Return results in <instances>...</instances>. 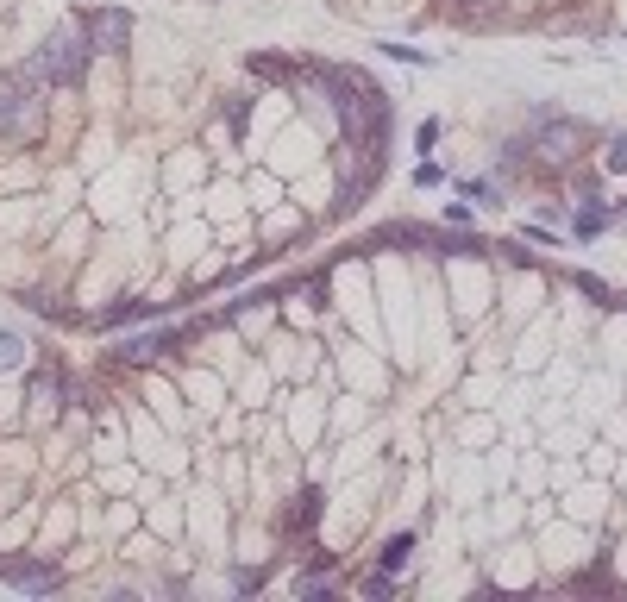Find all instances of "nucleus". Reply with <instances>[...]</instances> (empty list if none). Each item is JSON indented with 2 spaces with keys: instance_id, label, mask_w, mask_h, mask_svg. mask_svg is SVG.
Masks as SVG:
<instances>
[{
  "instance_id": "nucleus-1",
  "label": "nucleus",
  "mask_w": 627,
  "mask_h": 602,
  "mask_svg": "<svg viewBox=\"0 0 627 602\" xmlns=\"http://www.w3.org/2000/svg\"><path fill=\"white\" fill-rule=\"evenodd\" d=\"M320 76H327V95H333V113H339L345 138H352V151L364 157V164H383L389 95L364 76V69H320Z\"/></svg>"
},
{
  "instance_id": "nucleus-2",
  "label": "nucleus",
  "mask_w": 627,
  "mask_h": 602,
  "mask_svg": "<svg viewBox=\"0 0 627 602\" xmlns=\"http://www.w3.org/2000/svg\"><path fill=\"white\" fill-rule=\"evenodd\" d=\"M88 57H95V44H88L76 26H57L51 38L38 44V57L19 69V88H32V82H82V69H88Z\"/></svg>"
},
{
  "instance_id": "nucleus-3",
  "label": "nucleus",
  "mask_w": 627,
  "mask_h": 602,
  "mask_svg": "<svg viewBox=\"0 0 627 602\" xmlns=\"http://www.w3.org/2000/svg\"><path fill=\"white\" fill-rule=\"evenodd\" d=\"M584 145H590V126H577V120H546L540 138H533V157H540V164H552V170H565V164H577V157H584Z\"/></svg>"
},
{
  "instance_id": "nucleus-4",
  "label": "nucleus",
  "mask_w": 627,
  "mask_h": 602,
  "mask_svg": "<svg viewBox=\"0 0 627 602\" xmlns=\"http://www.w3.org/2000/svg\"><path fill=\"white\" fill-rule=\"evenodd\" d=\"M0 584L32 590V596H51V590L63 584V571H57V565H44V559H0Z\"/></svg>"
},
{
  "instance_id": "nucleus-5",
  "label": "nucleus",
  "mask_w": 627,
  "mask_h": 602,
  "mask_svg": "<svg viewBox=\"0 0 627 602\" xmlns=\"http://www.w3.org/2000/svg\"><path fill=\"white\" fill-rule=\"evenodd\" d=\"M88 44H95V51H107V57H120L126 44H132V19H126L120 7H101L95 19H88Z\"/></svg>"
},
{
  "instance_id": "nucleus-6",
  "label": "nucleus",
  "mask_w": 627,
  "mask_h": 602,
  "mask_svg": "<svg viewBox=\"0 0 627 602\" xmlns=\"http://www.w3.org/2000/svg\"><path fill=\"white\" fill-rule=\"evenodd\" d=\"M615 214H609V207H596V201H584V207H577V220H571V233L577 239H596L602 233V226H609Z\"/></svg>"
},
{
  "instance_id": "nucleus-7",
  "label": "nucleus",
  "mask_w": 627,
  "mask_h": 602,
  "mask_svg": "<svg viewBox=\"0 0 627 602\" xmlns=\"http://www.w3.org/2000/svg\"><path fill=\"white\" fill-rule=\"evenodd\" d=\"M19 364H26V333L0 327V377H7V370H19Z\"/></svg>"
},
{
  "instance_id": "nucleus-8",
  "label": "nucleus",
  "mask_w": 627,
  "mask_h": 602,
  "mask_svg": "<svg viewBox=\"0 0 627 602\" xmlns=\"http://www.w3.org/2000/svg\"><path fill=\"white\" fill-rule=\"evenodd\" d=\"M164 345H170V333H151V339H126V345H120V358H126V364H145V358H157V352H164Z\"/></svg>"
},
{
  "instance_id": "nucleus-9",
  "label": "nucleus",
  "mask_w": 627,
  "mask_h": 602,
  "mask_svg": "<svg viewBox=\"0 0 627 602\" xmlns=\"http://www.w3.org/2000/svg\"><path fill=\"white\" fill-rule=\"evenodd\" d=\"M32 402L38 408H57L63 402V377H57V370H38V377H32Z\"/></svg>"
},
{
  "instance_id": "nucleus-10",
  "label": "nucleus",
  "mask_w": 627,
  "mask_h": 602,
  "mask_svg": "<svg viewBox=\"0 0 627 602\" xmlns=\"http://www.w3.org/2000/svg\"><path fill=\"white\" fill-rule=\"evenodd\" d=\"M289 521H295V527H314V521H320V490H301V502H295Z\"/></svg>"
},
{
  "instance_id": "nucleus-11",
  "label": "nucleus",
  "mask_w": 627,
  "mask_h": 602,
  "mask_svg": "<svg viewBox=\"0 0 627 602\" xmlns=\"http://www.w3.org/2000/svg\"><path fill=\"white\" fill-rule=\"evenodd\" d=\"M408 552H414V540H408V534H396V540L383 546V571H402V565H408Z\"/></svg>"
},
{
  "instance_id": "nucleus-12",
  "label": "nucleus",
  "mask_w": 627,
  "mask_h": 602,
  "mask_svg": "<svg viewBox=\"0 0 627 602\" xmlns=\"http://www.w3.org/2000/svg\"><path fill=\"white\" fill-rule=\"evenodd\" d=\"M602 170H615V176L627 170V132H615V138H609V157H602Z\"/></svg>"
},
{
  "instance_id": "nucleus-13",
  "label": "nucleus",
  "mask_w": 627,
  "mask_h": 602,
  "mask_svg": "<svg viewBox=\"0 0 627 602\" xmlns=\"http://www.w3.org/2000/svg\"><path fill=\"white\" fill-rule=\"evenodd\" d=\"M414 182H421V189H439V182H446V170H439V164H421V170H414Z\"/></svg>"
},
{
  "instance_id": "nucleus-14",
  "label": "nucleus",
  "mask_w": 627,
  "mask_h": 602,
  "mask_svg": "<svg viewBox=\"0 0 627 602\" xmlns=\"http://www.w3.org/2000/svg\"><path fill=\"white\" fill-rule=\"evenodd\" d=\"M414 145H421V151H433V145H439V120H421V132H414Z\"/></svg>"
},
{
  "instance_id": "nucleus-15",
  "label": "nucleus",
  "mask_w": 627,
  "mask_h": 602,
  "mask_svg": "<svg viewBox=\"0 0 627 602\" xmlns=\"http://www.w3.org/2000/svg\"><path fill=\"white\" fill-rule=\"evenodd\" d=\"M295 590H301V596H327L333 584H327V577H295Z\"/></svg>"
}]
</instances>
